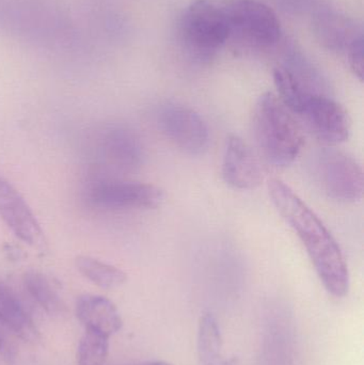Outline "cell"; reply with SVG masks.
<instances>
[{"label":"cell","mask_w":364,"mask_h":365,"mask_svg":"<svg viewBox=\"0 0 364 365\" xmlns=\"http://www.w3.org/2000/svg\"><path fill=\"white\" fill-rule=\"evenodd\" d=\"M269 193L276 210L294 230L307 250L326 291L338 298L348 295L350 272L345 257L333 234L318 215L284 182L271 180L269 182Z\"/></svg>","instance_id":"1"},{"label":"cell","mask_w":364,"mask_h":365,"mask_svg":"<svg viewBox=\"0 0 364 365\" xmlns=\"http://www.w3.org/2000/svg\"><path fill=\"white\" fill-rule=\"evenodd\" d=\"M252 124L254 138L267 162L286 167L296 160L303 147V132L277 96L267 92L259 98Z\"/></svg>","instance_id":"2"},{"label":"cell","mask_w":364,"mask_h":365,"mask_svg":"<svg viewBox=\"0 0 364 365\" xmlns=\"http://www.w3.org/2000/svg\"><path fill=\"white\" fill-rule=\"evenodd\" d=\"M310 173L323 192L342 203H356L363 197V171L355 158L333 148L312 154Z\"/></svg>","instance_id":"3"},{"label":"cell","mask_w":364,"mask_h":365,"mask_svg":"<svg viewBox=\"0 0 364 365\" xmlns=\"http://www.w3.org/2000/svg\"><path fill=\"white\" fill-rule=\"evenodd\" d=\"M83 199L92 208L106 212L151 210L162 204L164 193L154 185L96 175L83 189Z\"/></svg>","instance_id":"4"},{"label":"cell","mask_w":364,"mask_h":365,"mask_svg":"<svg viewBox=\"0 0 364 365\" xmlns=\"http://www.w3.org/2000/svg\"><path fill=\"white\" fill-rule=\"evenodd\" d=\"M183 40L199 55L215 53L230 38L224 6L212 0H196L187 6L181 21Z\"/></svg>","instance_id":"5"},{"label":"cell","mask_w":364,"mask_h":365,"mask_svg":"<svg viewBox=\"0 0 364 365\" xmlns=\"http://www.w3.org/2000/svg\"><path fill=\"white\" fill-rule=\"evenodd\" d=\"M230 36L258 47L271 46L281 36V24L273 9L259 0H230L224 4Z\"/></svg>","instance_id":"6"},{"label":"cell","mask_w":364,"mask_h":365,"mask_svg":"<svg viewBox=\"0 0 364 365\" xmlns=\"http://www.w3.org/2000/svg\"><path fill=\"white\" fill-rule=\"evenodd\" d=\"M308 130L327 145L348 140L350 134V115L342 105L326 94L306 92L292 111Z\"/></svg>","instance_id":"7"},{"label":"cell","mask_w":364,"mask_h":365,"mask_svg":"<svg viewBox=\"0 0 364 365\" xmlns=\"http://www.w3.org/2000/svg\"><path fill=\"white\" fill-rule=\"evenodd\" d=\"M157 124L162 134L184 153L200 155L209 148L207 123L194 109L168 104L158 110Z\"/></svg>","instance_id":"8"},{"label":"cell","mask_w":364,"mask_h":365,"mask_svg":"<svg viewBox=\"0 0 364 365\" xmlns=\"http://www.w3.org/2000/svg\"><path fill=\"white\" fill-rule=\"evenodd\" d=\"M96 152L100 162L115 170H137L145 160L142 141L135 130L121 124L105 126L96 139Z\"/></svg>","instance_id":"9"},{"label":"cell","mask_w":364,"mask_h":365,"mask_svg":"<svg viewBox=\"0 0 364 365\" xmlns=\"http://www.w3.org/2000/svg\"><path fill=\"white\" fill-rule=\"evenodd\" d=\"M0 218L13 235L24 244L36 249L44 246V232L29 204L2 177H0Z\"/></svg>","instance_id":"10"},{"label":"cell","mask_w":364,"mask_h":365,"mask_svg":"<svg viewBox=\"0 0 364 365\" xmlns=\"http://www.w3.org/2000/svg\"><path fill=\"white\" fill-rule=\"evenodd\" d=\"M224 182L239 190H251L263 181L262 168L249 145L239 136H231L222 160Z\"/></svg>","instance_id":"11"},{"label":"cell","mask_w":364,"mask_h":365,"mask_svg":"<svg viewBox=\"0 0 364 365\" xmlns=\"http://www.w3.org/2000/svg\"><path fill=\"white\" fill-rule=\"evenodd\" d=\"M76 315L85 331L110 338L123 325L117 307L103 296L85 294L76 302Z\"/></svg>","instance_id":"12"},{"label":"cell","mask_w":364,"mask_h":365,"mask_svg":"<svg viewBox=\"0 0 364 365\" xmlns=\"http://www.w3.org/2000/svg\"><path fill=\"white\" fill-rule=\"evenodd\" d=\"M0 324L25 342L36 343L40 334L25 306L9 285L0 281Z\"/></svg>","instance_id":"13"},{"label":"cell","mask_w":364,"mask_h":365,"mask_svg":"<svg viewBox=\"0 0 364 365\" xmlns=\"http://www.w3.org/2000/svg\"><path fill=\"white\" fill-rule=\"evenodd\" d=\"M24 287L30 297L49 315L62 314L66 304L48 277L36 270L26 272L23 277Z\"/></svg>","instance_id":"14"},{"label":"cell","mask_w":364,"mask_h":365,"mask_svg":"<svg viewBox=\"0 0 364 365\" xmlns=\"http://www.w3.org/2000/svg\"><path fill=\"white\" fill-rule=\"evenodd\" d=\"M75 265L85 279L100 289H117L128 280V276L123 270L87 255L77 257Z\"/></svg>","instance_id":"15"},{"label":"cell","mask_w":364,"mask_h":365,"mask_svg":"<svg viewBox=\"0 0 364 365\" xmlns=\"http://www.w3.org/2000/svg\"><path fill=\"white\" fill-rule=\"evenodd\" d=\"M198 357L200 365L213 364L224 359L222 334L211 313L203 314L199 323Z\"/></svg>","instance_id":"16"},{"label":"cell","mask_w":364,"mask_h":365,"mask_svg":"<svg viewBox=\"0 0 364 365\" xmlns=\"http://www.w3.org/2000/svg\"><path fill=\"white\" fill-rule=\"evenodd\" d=\"M109 339L85 331L77 349V364L105 365L108 356Z\"/></svg>","instance_id":"17"},{"label":"cell","mask_w":364,"mask_h":365,"mask_svg":"<svg viewBox=\"0 0 364 365\" xmlns=\"http://www.w3.org/2000/svg\"><path fill=\"white\" fill-rule=\"evenodd\" d=\"M364 46L363 36L355 38L348 46V62L354 74L359 81H363L364 74Z\"/></svg>","instance_id":"18"},{"label":"cell","mask_w":364,"mask_h":365,"mask_svg":"<svg viewBox=\"0 0 364 365\" xmlns=\"http://www.w3.org/2000/svg\"><path fill=\"white\" fill-rule=\"evenodd\" d=\"M132 365H173L170 362L162 361V360H156V361H147L141 362V364H132Z\"/></svg>","instance_id":"19"},{"label":"cell","mask_w":364,"mask_h":365,"mask_svg":"<svg viewBox=\"0 0 364 365\" xmlns=\"http://www.w3.org/2000/svg\"><path fill=\"white\" fill-rule=\"evenodd\" d=\"M209 365H232L230 362L227 359H222V361L216 362V364H209Z\"/></svg>","instance_id":"20"}]
</instances>
